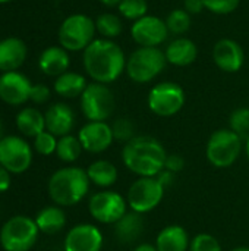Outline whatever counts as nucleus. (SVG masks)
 <instances>
[{"mask_svg": "<svg viewBox=\"0 0 249 251\" xmlns=\"http://www.w3.org/2000/svg\"><path fill=\"white\" fill-rule=\"evenodd\" d=\"M183 168H185V160H183L182 156H179V154H167L164 169H167V171H170L173 174H178Z\"/></svg>", "mask_w": 249, "mask_h": 251, "instance_id": "4c0bfd02", "label": "nucleus"}, {"mask_svg": "<svg viewBox=\"0 0 249 251\" xmlns=\"http://www.w3.org/2000/svg\"><path fill=\"white\" fill-rule=\"evenodd\" d=\"M95 28L97 32L101 34L103 38L112 40L120 35L123 25H122V19L114 15V13H101L97 19H95Z\"/></svg>", "mask_w": 249, "mask_h": 251, "instance_id": "c85d7f7f", "label": "nucleus"}, {"mask_svg": "<svg viewBox=\"0 0 249 251\" xmlns=\"http://www.w3.org/2000/svg\"><path fill=\"white\" fill-rule=\"evenodd\" d=\"M144 232V219L141 213L126 212V215L114 224V235L123 244L135 243Z\"/></svg>", "mask_w": 249, "mask_h": 251, "instance_id": "5701e85b", "label": "nucleus"}, {"mask_svg": "<svg viewBox=\"0 0 249 251\" xmlns=\"http://www.w3.org/2000/svg\"><path fill=\"white\" fill-rule=\"evenodd\" d=\"M82 144L79 141L78 137L73 135H65L60 137L57 140V149H56V154L60 160L66 162V163H72L75 160L79 159L81 153H82Z\"/></svg>", "mask_w": 249, "mask_h": 251, "instance_id": "cd10ccee", "label": "nucleus"}, {"mask_svg": "<svg viewBox=\"0 0 249 251\" xmlns=\"http://www.w3.org/2000/svg\"><path fill=\"white\" fill-rule=\"evenodd\" d=\"M164 187L157 181L156 176H139L129 187L128 206L132 212L145 215L154 210L164 197Z\"/></svg>", "mask_w": 249, "mask_h": 251, "instance_id": "9d476101", "label": "nucleus"}, {"mask_svg": "<svg viewBox=\"0 0 249 251\" xmlns=\"http://www.w3.org/2000/svg\"><path fill=\"white\" fill-rule=\"evenodd\" d=\"M167 59L158 47H138L126 60V74L136 84H147L166 68Z\"/></svg>", "mask_w": 249, "mask_h": 251, "instance_id": "20e7f679", "label": "nucleus"}, {"mask_svg": "<svg viewBox=\"0 0 249 251\" xmlns=\"http://www.w3.org/2000/svg\"><path fill=\"white\" fill-rule=\"evenodd\" d=\"M87 175L90 181L100 187V188H109L116 184L119 172L117 168L109 162V160H95L87 168Z\"/></svg>", "mask_w": 249, "mask_h": 251, "instance_id": "393cba45", "label": "nucleus"}, {"mask_svg": "<svg viewBox=\"0 0 249 251\" xmlns=\"http://www.w3.org/2000/svg\"><path fill=\"white\" fill-rule=\"evenodd\" d=\"M134 251H158V250H157V247H156V246H153V244H139L138 247H135V250Z\"/></svg>", "mask_w": 249, "mask_h": 251, "instance_id": "79ce46f5", "label": "nucleus"}, {"mask_svg": "<svg viewBox=\"0 0 249 251\" xmlns=\"http://www.w3.org/2000/svg\"><path fill=\"white\" fill-rule=\"evenodd\" d=\"M95 21L84 13L68 16L59 28L60 46L69 51L85 50L95 38Z\"/></svg>", "mask_w": 249, "mask_h": 251, "instance_id": "0eeeda50", "label": "nucleus"}, {"mask_svg": "<svg viewBox=\"0 0 249 251\" xmlns=\"http://www.w3.org/2000/svg\"><path fill=\"white\" fill-rule=\"evenodd\" d=\"M31 88L32 84L21 72H4L0 76V99L10 106H19L28 101Z\"/></svg>", "mask_w": 249, "mask_h": 251, "instance_id": "dca6fc26", "label": "nucleus"}, {"mask_svg": "<svg viewBox=\"0 0 249 251\" xmlns=\"http://www.w3.org/2000/svg\"><path fill=\"white\" fill-rule=\"evenodd\" d=\"M7 1H10V0H0V3H7Z\"/></svg>", "mask_w": 249, "mask_h": 251, "instance_id": "de8ad7c7", "label": "nucleus"}, {"mask_svg": "<svg viewBox=\"0 0 249 251\" xmlns=\"http://www.w3.org/2000/svg\"><path fill=\"white\" fill-rule=\"evenodd\" d=\"M35 224L40 229V232L53 235L60 232L66 225V215L65 212L57 206H48L38 212L35 218Z\"/></svg>", "mask_w": 249, "mask_h": 251, "instance_id": "bb28decb", "label": "nucleus"}, {"mask_svg": "<svg viewBox=\"0 0 249 251\" xmlns=\"http://www.w3.org/2000/svg\"><path fill=\"white\" fill-rule=\"evenodd\" d=\"M32 163L31 146L21 137L7 135L0 140V165L10 174H23Z\"/></svg>", "mask_w": 249, "mask_h": 251, "instance_id": "f8f14e48", "label": "nucleus"}, {"mask_svg": "<svg viewBox=\"0 0 249 251\" xmlns=\"http://www.w3.org/2000/svg\"><path fill=\"white\" fill-rule=\"evenodd\" d=\"M38 226L28 216H13L0 229V244L4 251H29L37 243Z\"/></svg>", "mask_w": 249, "mask_h": 251, "instance_id": "39448f33", "label": "nucleus"}, {"mask_svg": "<svg viewBox=\"0 0 249 251\" xmlns=\"http://www.w3.org/2000/svg\"><path fill=\"white\" fill-rule=\"evenodd\" d=\"M128 209V201L116 191H100L91 196L88 203L90 215L100 224L114 225L120 221Z\"/></svg>", "mask_w": 249, "mask_h": 251, "instance_id": "9b49d317", "label": "nucleus"}, {"mask_svg": "<svg viewBox=\"0 0 249 251\" xmlns=\"http://www.w3.org/2000/svg\"><path fill=\"white\" fill-rule=\"evenodd\" d=\"M16 126L25 137L35 138L38 134L45 131V118L40 110L25 107L16 115Z\"/></svg>", "mask_w": 249, "mask_h": 251, "instance_id": "b1692460", "label": "nucleus"}, {"mask_svg": "<svg viewBox=\"0 0 249 251\" xmlns=\"http://www.w3.org/2000/svg\"><path fill=\"white\" fill-rule=\"evenodd\" d=\"M34 149L37 150V153H40L43 156H50V154L56 153V149H57L56 135H53L48 131H43L41 134H38L34 138Z\"/></svg>", "mask_w": 249, "mask_h": 251, "instance_id": "72a5a7b5", "label": "nucleus"}, {"mask_svg": "<svg viewBox=\"0 0 249 251\" xmlns=\"http://www.w3.org/2000/svg\"><path fill=\"white\" fill-rule=\"evenodd\" d=\"M119 13L129 21H138L144 18L148 12V3L147 0H122L117 4Z\"/></svg>", "mask_w": 249, "mask_h": 251, "instance_id": "7c9ffc66", "label": "nucleus"}, {"mask_svg": "<svg viewBox=\"0 0 249 251\" xmlns=\"http://www.w3.org/2000/svg\"><path fill=\"white\" fill-rule=\"evenodd\" d=\"M90 182L87 171L82 168H62L56 171L48 181L50 199L63 207L75 206L88 194Z\"/></svg>", "mask_w": 249, "mask_h": 251, "instance_id": "7ed1b4c3", "label": "nucleus"}, {"mask_svg": "<svg viewBox=\"0 0 249 251\" xmlns=\"http://www.w3.org/2000/svg\"><path fill=\"white\" fill-rule=\"evenodd\" d=\"M183 9L189 15H198L205 9L204 0H183Z\"/></svg>", "mask_w": 249, "mask_h": 251, "instance_id": "58836bf2", "label": "nucleus"}, {"mask_svg": "<svg viewBox=\"0 0 249 251\" xmlns=\"http://www.w3.org/2000/svg\"><path fill=\"white\" fill-rule=\"evenodd\" d=\"M191 16L183 7L182 9H173L167 18H166V25L170 34L175 35H183L189 31L191 28Z\"/></svg>", "mask_w": 249, "mask_h": 251, "instance_id": "c756f323", "label": "nucleus"}, {"mask_svg": "<svg viewBox=\"0 0 249 251\" xmlns=\"http://www.w3.org/2000/svg\"><path fill=\"white\" fill-rule=\"evenodd\" d=\"M44 118H45V131L51 132L56 137L69 135L75 125V113L70 109V106L65 103H56L50 106Z\"/></svg>", "mask_w": 249, "mask_h": 251, "instance_id": "a211bd4d", "label": "nucleus"}, {"mask_svg": "<svg viewBox=\"0 0 249 251\" xmlns=\"http://www.w3.org/2000/svg\"><path fill=\"white\" fill-rule=\"evenodd\" d=\"M230 251H249V247H236V249Z\"/></svg>", "mask_w": 249, "mask_h": 251, "instance_id": "49530a36", "label": "nucleus"}, {"mask_svg": "<svg viewBox=\"0 0 249 251\" xmlns=\"http://www.w3.org/2000/svg\"><path fill=\"white\" fill-rule=\"evenodd\" d=\"M100 3H103L104 6H110V7H113V6H117L122 0H98Z\"/></svg>", "mask_w": 249, "mask_h": 251, "instance_id": "37998d69", "label": "nucleus"}, {"mask_svg": "<svg viewBox=\"0 0 249 251\" xmlns=\"http://www.w3.org/2000/svg\"><path fill=\"white\" fill-rule=\"evenodd\" d=\"M164 54L167 63H172L175 66H189L198 57V47L191 38L178 37L176 40L169 43Z\"/></svg>", "mask_w": 249, "mask_h": 251, "instance_id": "6ab92c4d", "label": "nucleus"}, {"mask_svg": "<svg viewBox=\"0 0 249 251\" xmlns=\"http://www.w3.org/2000/svg\"><path fill=\"white\" fill-rule=\"evenodd\" d=\"M185 100V91L179 84L164 81L150 90L147 103L154 115L161 118H170L182 110Z\"/></svg>", "mask_w": 249, "mask_h": 251, "instance_id": "1a4fd4ad", "label": "nucleus"}, {"mask_svg": "<svg viewBox=\"0 0 249 251\" xmlns=\"http://www.w3.org/2000/svg\"><path fill=\"white\" fill-rule=\"evenodd\" d=\"M116 100L107 84H88L81 96V109L90 122H106L114 112Z\"/></svg>", "mask_w": 249, "mask_h": 251, "instance_id": "6e6552de", "label": "nucleus"}, {"mask_svg": "<svg viewBox=\"0 0 249 251\" xmlns=\"http://www.w3.org/2000/svg\"><path fill=\"white\" fill-rule=\"evenodd\" d=\"M167 153L163 144L150 135L134 137L123 146V165L138 176H157L166 165Z\"/></svg>", "mask_w": 249, "mask_h": 251, "instance_id": "f03ea898", "label": "nucleus"}, {"mask_svg": "<svg viewBox=\"0 0 249 251\" xmlns=\"http://www.w3.org/2000/svg\"><path fill=\"white\" fill-rule=\"evenodd\" d=\"M213 60L223 72L233 74L242 69L245 63V51L238 41L232 38H222L213 49Z\"/></svg>", "mask_w": 249, "mask_h": 251, "instance_id": "f3484780", "label": "nucleus"}, {"mask_svg": "<svg viewBox=\"0 0 249 251\" xmlns=\"http://www.w3.org/2000/svg\"><path fill=\"white\" fill-rule=\"evenodd\" d=\"M40 69L50 76H59L65 72H68V68L70 65V59L68 54V50L59 46H53L45 49L38 60Z\"/></svg>", "mask_w": 249, "mask_h": 251, "instance_id": "4be33fe9", "label": "nucleus"}, {"mask_svg": "<svg viewBox=\"0 0 249 251\" xmlns=\"http://www.w3.org/2000/svg\"><path fill=\"white\" fill-rule=\"evenodd\" d=\"M229 126L233 132H236L239 137H248L249 135V109L248 107H239L232 112L229 118Z\"/></svg>", "mask_w": 249, "mask_h": 251, "instance_id": "2f4dec72", "label": "nucleus"}, {"mask_svg": "<svg viewBox=\"0 0 249 251\" xmlns=\"http://www.w3.org/2000/svg\"><path fill=\"white\" fill-rule=\"evenodd\" d=\"M48 99H50V90H48V87H45L43 84L32 85L31 94H29V100H32L34 103H45Z\"/></svg>", "mask_w": 249, "mask_h": 251, "instance_id": "e433bc0d", "label": "nucleus"}, {"mask_svg": "<svg viewBox=\"0 0 249 251\" xmlns=\"http://www.w3.org/2000/svg\"><path fill=\"white\" fill-rule=\"evenodd\" d=\"M87 79L78 72H65L54 81V91L65 99L81 97L87 88Z\"/></svg>", "mask_w": 249, "mask_h": 251, "instance_id": "a878e982", "label": "nucleus"}, {"mask_svg": "<svg viewBox=\"0 0 249 251\" xmlns=\"http://www.w3.org/2000/svg\"><path fill=\"white\" fill-rule=\"evenodd\" d=\"M103 234L91 224L75 225L65 238V251H101L103 249Z\"/></svg>", "mask_w": 249, "mask_h": 251, "instance_id": "4468645a", "label": "nucleus"}, {"mask_svg": "<svg viewBox=\"0 0 249 251\" xmlns=\"http://www.w3.org/2000/svg\"><path fill=\"white\" fill-rule=\"evenodd\" d=\"M126 56L113 40L95 38L84 50V68L100 84L114 82L126 69Z\"/></svg>", "mask_w": 249, "mask_h": 251, "instance_id": "f257e3e1", "label": "nucleus"}, {"mask_svg": "<svg viewBox=\"0 0 249 251\" xmlns=\"http://www.w3.org/2000/svg\"><path fill=\"white\" fill-rule=\"evenodd\" d=\"M169 34L166 21L153 15H145L131 26V35L139 47H158L167 40Z\"/></svg>", "mask_w": 249, "mask_h": 251, "instance_id": "ddd939ff", "label": "nucleus"}, {"mask_svg": "<svg viewBox=\"0 0 249 251\" xmlns=\"http://www.w3.org/2000/svg\"><path fill=\"white\" fill-rule=\"evenodd\" d=\"M242 151V137L233 132L230 128L217 129L208 138L205 147L207 160L219 169L232 166Z\"/></svg>", "mask_w": 249, "mask_h": 251, "instance_id": "423d86ee", "label": "nucleus"}, {"mask_svg": "<svg viewBox=\"0 0 249 251\" xmlns=\"http://www.w3.org/2000/svg\"><path fill=\"white\" fill-rule=\"evenodd\" d=\"M241 0H204L207 10L216 15H229L239 7Z\"/></svg>", "mask_w": 249, "mask_h": 251, "instance_id": "c9c22d12", "label": "nucleus"}, {"mask_svg": "<svg viewBox=\"0 0 249 251\" xmlns=\"http://www.w3.org/2000/svg\"><path fill=\"white\" fill-rule=\"evenodd\" d=\"M156 178H157V181H158L164 188H167V187H170V185L173 184V181H175V174L170 172V171H167V169H163Z\"/></svg>", "mask_w": 249, "mask_h": 251, "instance_id": "ea45409f", "label": "nucleus"}, {"mask_svg": "<svg viewBox=\"0 0 249 251\" xmlns=\"http://www.w3.org/2000/svg\"><path fill=\"white\" fill-rule=\"evenodd\" d=\"M3 132H4V128H3V122H1V119H0V140H1V138H4Z\"/></svg>", "mask_w": 249, "mask_h": 251, "instance_id": "c03bdc74", "label": "nucleus"}, {"mask_svg": "<svg viewBox=\"0 0 249 251\" xmlns=\"http://www.w3.org/2000/svg\"><path fill=\"white\" fill-rule=\"evenodd\" d=\"M245 150H247V156L249 159V135L247 137V143H245Z\"/></svg>", "mask_w": 249, "mask_h": 251, "instance_id": "a18cd8bd", "label": "nucleus"}, {"mask_svg": "<svg viewBox=\"0 0 249 251\" xmlns=\"http://www.w3.org/2000/svg\"><path fill=\"white\" fill-rule=\"evenodd\" d=\"M189 244V234L181 225H169L163 228L156 240L158 251H188Z\"/></svg>", "mask_w": 249, "mask_h": 251, "instance_id": "412c9836", "label": "nucleus"}, {"mask_svg": "<svg viewBox=\"0 0 249 251\" xmlns=\"http://www.w3.org/2000/svg\"><path fill=\"white\" fill-rule=\"evenodd\" d=\"M78 138L82 144V149L88 153H103L114 141L112 126L106 122H88L85 124L78 134Z\"/></svg>", "mask_w": 249, "mask_h": 251, "instance_id": "2eb2a0df", "label": "nucleus"}, {"mask_svg": "<svg viewBox=\"0 0 249 251\" xmlns=\"http://www.w3.org/2000/svg\"><path fill=\"white\" fill-rule=\"evenodd\" d=\"M189 251H223L216 237L210 234H198L191 240Z\"/></svg>", "mask_w": 249, "mask_h": 251, "instance_id": "f704fd0d", "label": "nucleus"}, {"mask_svg": "<svg viewBox=\"0 0 249 251\" xmlns=\"http://www.w3.org/2000/svg\"><path fill=\"white\" fill-rule=\"evenodd\" d=\"M10 187V172L0 165V193L7 191Z\"/></svg>", "mask_w": 249, "mask_h": 251, "instance_id": "a19ab883", "label": "nucleus"}, {"mask_svg": "<svg viewBox=\"0 0 249 251\" xmlns=\"http://www.w3.org/2000/svg\"><path fill=\"white\" fill-rule=\"evenodd\" d=\"M26 57V46L21 38L9 37L0 41V71L12 72L18 69Z\"/></svg>", "mask_w": 249, "mask_h": 251, "instance_id": "aec40b11", "label": "nucleus"}, {"mask_svg": "<svg viewBox=\"0 0 249 251\" xmlns=\"http://www.w3.org/2000/svg\"><path fill=\"white\" fill-rule=\"evenodd\" d=\"M112 131H113V137L116 141H123L125 144L128 141H131L135 135V125L131 119L128 118H120V119H116L113 126H112Z\"/></svg>", "mask_w": 249, "mask_h": 251, "instance_id": "473e14b6", "label": "nucleus"}]
</instances>
